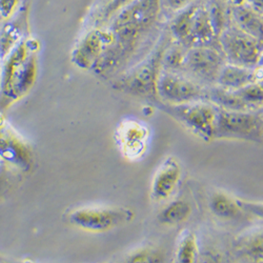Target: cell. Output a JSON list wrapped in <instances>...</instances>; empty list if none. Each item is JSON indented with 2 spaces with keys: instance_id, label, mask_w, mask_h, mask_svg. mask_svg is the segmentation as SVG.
Wrapping results in <instances>:
<instances>
[{
  "instance_id": "d4e9b609",
  "label": "cell",
  "mask_w": 263,
  "mask_h": 263,
  "mask_svg": "<svg viewBox=\"0 0 263 263\" xmlns=\"http://www.w3.org/2000/svg\"><path fill=\"white\" fill-rule=\"evenodd\" d=\"M238 203L246 213H250L263 220V203L259 202H251V201H245L238 199Z\"/></svg>"
},
{
  "instance_id": "7a4b0ae2",
  "label": "cell",
  "mask_w": 263,
  "mask_h": 263,
  "mask_svg": "<svg viewBox=\"0 0 263 263\" xmlns=\"http://www.w3.org/2000/svg\"><path fill=\"white\" fill-rule=\"evenodd\" d=\"M38 43L25 39L3 60L0 75V102L6 106L24 97L37 76Z\"/></svg>"
},
{
  "instance_id": "44dd1931",
  "label": "cell",
  "mask_w": 263,
  "mask_h": 263,
  "mask_svg": "<svg viewBox=\"0 0 263 263\" xmlns=\"http://www.w3.org/2000/svg\"><path fill=\"white\" fill-rule=\"evenodd\" d=\"M198 257L197 238L189 230H185L178 238L176 249V261L181 263H194Z\"/></svg>"
},
{
  "instance_id": "83f0119b",
  "label": "cell",
  "mask_w": 263,
  "mask_h": 263,
  "mask_svg": "<svg viewBox=\"0 0 263 263\" xmlns=\"http://www.w3.org/2000/svg\"><path fill=\"white\" fill-rule=\"evenodd\" d=\"M260 114H261V119H262V124H263V108L260 109Z\"/></svg>"
},
{
  "instance_id": "9a60e30c",
  "label": "cell",
  "mask_w": 263,
  "mask_h": 263,
  "mask_svg": "<svg viewBox=\"0 0 263 263\" xmlns=\"http://www.w3.org/2000/svg\"><path fill=\"white\" fill-rule=\"evenodd\" d=\"M26 28L25 15H19L18 11L6 19V23L0 28V60L3 61L25 40Z\"/></svg>"
},
{
  "instance_id": "2e32d148",
  "label": "cell",
  "mask_w": 263,
  "mask_h": 263,
  "mask_svg": "<svg viewBox=\"0 0 263 263\" xmlns=\"http://www.w3.org/2000/svg\"><path fill=\"white\" fill-rule=\"evenodd\" d=\"M228 10L230 23L234 24L263 45V18L247 5L228 6Z\"/></svg>"
},
{
  "instance_id": "603a6c76",
  "label": "cell",
  "mask_w": 263,
  "mask_h": 263,
  "mask_svg": "<svg viewBox=\"0 0 263 263\" xmlns=\"http://www.w3.org/2000/svg\"><path fill=\"white\" fill-rule=\"evenodd\" d=\"M196 2L198 0H160L162 13L166 12L172 15L178 13Z\"/></svg>"
},
{
  "instance_id": "9c48e42d",
  "label": "cell",
  "mask_w": 263,
  "mask_h": 263,
  "mask_svg": "<svg viewBox=\"0 0 263 263\" xmlns=\"http://www.w3.org/2000/svg\"><path fill=\"white\" fill-rule=\"evenodd\" d=\"M208 87L181 72L162 69L157 79L156 94L163 103L181 104L208 100Z\"/></svg>"
},
{
  "instance_id": "4fadbf2b",
  "label": "cell",
  "mask_w": 263,
  "mask_h": 263,
  "mask_svg": "<svg viewBox=\"0 0 263 263\" xmlns=\"http://www.w3.org/2000/svg\"><path fill=\"white\" fill-rule=\"evenodd\" d=\"M148 137L147 127L136 120L123 121L117 129V140L123 155L132 160L144 154Z\"/></svg>"
},
{
  "instance_id": "30bf717a",
  "label": "cell",
  "mask_w": 263,
  "mask_h": 263,
  "mask_svg": "<svg viewBox=\"0 0 263 263\" xmlns=\"http://www.w3.org/2000/svg\"><path fill=\"white\" fill-rule=\"evenodd\" d=\"M114 35L108 28H95L87 32L72 54L73 62L81 69H94L103 53L113 45Z\"/></svg>"
},
{
  "instance_id": "7c38bea8",
  "label": "cell",
  "mask_w": 263,
  "mask_h": 263,
  "mask_svg": "<svg viewBox=\"0 0 263 263\" xmlns=\"http://www.w3.org/2000/svg\"><path fill=\"white\" fill-rule=\"evenodd\" d=\"M0 158L23 170L32 164L31 149L5 122L0 123Z\"/></svg>"
},
{
  "instance_id": "d6986e66",
  "label": "cell",
  "mask_w": 263,
  "mask_h": 263,
  "mask_svg": "<svg viewBox=\"0 0 263 263\" xmlns=\"http://www.w3.org/2000/svg\"><path fill=\"white\" fill-rule=\"evenodd\" d=\"M211 212L221 219H234L241 216L243 210L238 203V199H234L223 192H215L210 199Z\"/></svg>"
},
{
  "instance_id": "8992f818",
  "label": "cell",
  "mask_w": 263,
  "mask_h": 263,
  "mask_svg": "<svg viewBox=\"0 0 263 263\" xmlns=\"http://www.w3.org/2000/svg\"><path fill=\"white\" fill-rule=\"evenodd\" d=\"M218 46L227 62L256 68L263 52V45L230 23L218 37Z\"/></svg>"
},
{
  "instance_id": "ba28073f",
  "label": "cell",
  "mask_w": 263,
  "mask_h": 263,
  "mask_svg": "<svg viewBox=\"0 0 263 263\" xmlns=\"http://www.w3.org/2000/svg\"><path fill=\"white\" fill-rule=\"evenodd\" d=\"M226 62L218 46H195L185 51L181 73L204 86H212Z\"/></svg>"
},
{
  "instance_id": "8fae6325",
  "label": "cell",
  "mask_w": 263,
  "mask_h": 263,
  "mask_svg": "<svg viewBox=\"0 0 263 263\" xmlns=\"http://www.w3.org/2000/svg\"><path fill=\"white\" fill-rule=\"evenodd\" d=\"M182 177V168L179 161L170 156L157 168L151 185L153 200L163 202L176 193Z\"/></svg>"
},
{
  "instance_id": "5bb4252c",
  "label": "cell",
  "mask_w": 263,
  "mask_h": 263,
  "mask_svg": "<svg viewBox=\"0 0 263 263\" xmlns=\"http://www.w3.org/2000/svg\"><path fill=\"white\" fill-rule=\"evenodd\" d=\"M195 46H218V34L204 0H199L193 16L189 48Z\"/></svg>"
},
{
  "instance_id": "277c9868",
  "label": "cell",
  "mask_w": 263,
  "mask_h": 263,
  "mask_svg": "<svg viewBox=\"0 0 263 263\" xmlns=\"http://www.w3.org/2000/svg\"><path fill=\"white\" fill-rule=\"evenodd\" d=\"M161 108L195 136L211 141L215 139L218 106L208 100L181 104L161 102Z\"/></svg>"
},
{
  "instance_id": "4316f807",
  "label": "cell",
  "mask_w": 263,
  "mask_h": 263,
  "mask_svg": "<svg viewBox=\"0 0 263 263\" xmlns=\"http://www.w3.org/2000/svg\"><path fill=\"white\" fill-rule=\"evenodd\" d=\"M99 2H100V4L103 6L104 4H106V3L108 2V0H99Z\"/></svg>"
},
{
  "instance_id": "6da1fadb",
  "label": "cell",
  "mask_w": 263,
  "mask_h": 263,
  "mask_svg": "<svg viewBox=\"0 0 263 263\" xmlns=\"http://www.w3.org/2000/svg\"><path fill=\"white\" fill-rule=\"evenodd\" d=\"M162 14L160 0H132L112 18L108 29L114 35L108 53L122 65L157 25Z\"/></svg>"
},
{
  "instance_id": "f1b7e54d",
  "label": "cell",
  "mask_w": 263,
  "mask_h": 263,
  "mask_svg": "<svg viewBox=\"0 0 263 263\" xmlns=\"http://www.w3.org/2000/svg\"><path fill=\"white\" fill-rule=\"evenodd\" d=\"M2 61V60H0ZM0 75H2V65H0Z\"/></svg>"
},
{
  "instance_id": "e0dca14e",
  "label": "cell",
  "mask_w": 263,
  "mask_h": 263,
  "mask_svg": "<svg viewBox=\"0 0 263 263\" xmlns=\"http://www.w3.org/2000/svg\"><path fill=\"white\" fill-rule=\"evenodd\" d=\"M256 81V68L243 67L230 62L223 64L218 75L216 85L236 91Z\"/></svg>"
},
{
  "instance_id": "3957f363",
  "label": "cell",
  "mask_w": 263,
  "mask_h": 263,
  "mask_svg": "<svg viewBox=\"0 0 263 263\" xmlns=\"http://www.w3.org/2000/svg\"><path fill=\"white\" fill-rule=\"evenodd\" d=\"M171 40L168 32L161 36L152 52L116 81L117 89L138 96H157L156 84L162 70V56Z\"/></svg>"
},
{
  "instance_id": "5b68a950",
  "label": "cell",
  "mask_w": 263,
  "mask_h": 263,
  "mask_svg": "<svg viewBox=\"0 0 263 263\" xmlns=\"http://www.w3.org/2000/svg\"><path fill=\"white\" fill-rule=\"evenodd\" d=\"M215 139L263 141V124L259 111H230L218 107Z\"/></svg>"
},
{
  "instance_id": "ac0fdd59",
  "label": "cell",
  "mask_w": 263,
  "mask_h": 263,
  "mask_svg": "<svg viewBox=\"0 0 263 263\" xmlns=\"http://www.w3.org/2000/svg\"><path fill=\"white\" fill-rule=\"evenodd\" d=\"M236 249L249 260L263 262V229L249 230L237 238Z\"/></svg>"
},
{
  "instance_id": "52a82bcc",
  "label": "cell",
  "mask_w": 263,
  "mask_h": 263,
  "mask_svg": "<svg viewBox=\"0 0 263 263\" xmlns=\"http://www.w3.org/2000/svg\"><path fill=\"white\" fill-rule=\"evenodd\" d=\"M134 216V212L127 208L86 206L71 212L68 220L81 230L103 233L130 222Z\"/></svg>"
},
{
  "instance_id": "484cf974",
  "label": "cell",
  "mask_w": 263,
  "mask_h": 263,
  "mask_svg": "<svg viewBox=\"0 0 263 263\" xmlns=\"http://www.w3.org/2000/svg\"><path fill=\"white\" fill-rule=\"evenodd\" d=\"M245 5L249 6L256 14L263 18V0H247Z\"/></svg>"
},
{
  "instance_id": "cb8c5ba5",
  "label": "cell",
  "mask_w": 263,
  "mask_h": 263,
  "mask_svg": "<svg viewBox=\"0 0 263 263\" xmlns=\"http://www.w3.org/2000/svg\"><path fill=\"white\" fill-rule=\"evenodd\" d=\"M20 0H0V17L8 19L12 17L19 8Z\"/></svg>"
},
{
  "instance_id": "ffe728a7",
  "label": "cell",
  "mask_w": 263,
  "mask_h": 263,
  "mask_svg": "<svg viewBox=\"0 0 263 263\" xmlns=\"http://www.w3.org/2000/svg\"><path fill=\"white\" fill-rule=\"evenodd\" d=\"M192 215V206L184 200H174L168 203L158 215L160 223L177 226L185 222Z\"/></svg>"
},
{
  "instance_id": "7402d4cb",
  "label": "cell",
  "mask_w": 263,
  "mask_h": 263,
  "mask_svg": "<svg viewBox=\"0 0 263 263\" xmlns=\"http://www.w3.org/2000/svg\"><path fill=\"white\" fill-rule=\"evenodd\" d=\"M127 259L128 262H161L163 261V255L157 251L152 249H142L136 251L133 255Z\"/></svg>"
}]
</instances>
